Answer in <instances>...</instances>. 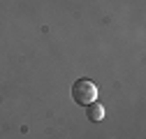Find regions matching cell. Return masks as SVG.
Segmentation results:
<instances>
[{
	"mask_svg": "<svg viewBox=\"0 0 146 139\" xmlns=\"http://www.w3.org/2000/svg\"><path fill=\"white\" fill-rule=\"evenodd\" d=\"M98 83H93V81H88V79H79V81H74V86H72V97H74V102H79V104H90V102H95L98 100Z\"/></svg>",
	"mask_w": 146,
	"mask_h": 139,
	"instance_id": "6da1fadb",
	"label": "cell"
},
{
	"mask_svg": "<svg viewBox=\"0 0 146 139\" xmlns=\"http://www.w3.org/2000/svg\"><path fill=\"white\" fill-rule=\"evenodd\" d=\"M86 116H88V120L98 123V120L104 118V107H102L98 100H95V102H90V104H86Z\"/></svg>",
	"mask_w": 146,
	"mask_h": 139,
	"instance_id": "7a4b0ae2",
	"label": "cell"
}]
</instances>
